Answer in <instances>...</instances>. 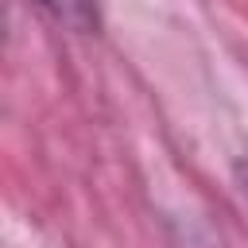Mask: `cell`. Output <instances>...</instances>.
Returning <instances> with one entry per match:
<instances>
[{
    "label": "cell",
    "instance_id": "obj_1",
    "mask_svg": "<svg viewBox=\"0 0 248 248\" xmlns=\"http://www.w3.org/2000/svg\"><path fill=\"white\" fill-rule=\"evenodd\" d=\"M58 23L74 31H97L101 27V0H39Z\"/></svg>",
    "mask_w": 248,
    "mask_h": 248
}]
</instances>
